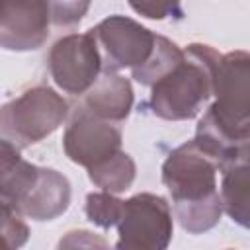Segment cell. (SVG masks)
Returning a JSON list of instances; mask_svg holds the SVG:
<instances>
[{"label": "cell", "instance_id": "1", "mask_svg": "<svg viewBox=\"0 0 250 250\" xmlns=\"http://www.w3.org/2000/svg\"><path fill=\"white\" fill-rule=\"evenodd\" d=\"M217 172V162L195 139L176 146L162 164V184L172 197L174 215L191 234L211 230L225 211Z\"/></svg>", "mask_w": 250, "mask_h": 250}, {"label": "cell", "instance_id": "2", "mask_svg": "<svg viewBox=\"0 0 250 250\" xmlns=\"http://www.w3.org/2000/svg\"><path fill=\"white\" fill-rule=\"evenodd\" d=\"M184 53V61L150 86V109L166 121L193 119L213 96V78L221 53L203 43H191Z\"/></svg>", "mask_w": 250, "mask_h": 250}, {"label": "cell", "instance_id": "3", "mask_svg": "<svg viewBox=\"0 0 250 250\" xmlns=\"http://www.w3.org/2000/svg\"><path fill=\"white\" fill-rule=\"evenodd\" d=\"M66 100L51 86L37 84L2 105V139H8L18 148H25L55 133L66 121Z\"/></svg>", "mask_w": 250, "mask_h": 250}, {"label": "cell", "instance_id": "4", "mask_svg": "<svg viewBox=\"0 0 250 250\" xmlns=\"http://www.w3.org/2000/svg\"><path fill=\"white\" fill-rule=\"evenodd\" d=\"M174 234L170 203L156 193H137L123 201L117 223V248L164 250Z\"/></svg>", "mask_w": 250, "mask_h": 250}, {"label": "cell", "instance_id": "5", "mask_svg": "<svg viewBox=\"0 0 250 250\" xmlns=\"http://www.w3.org/2000/svg\"><path fill=\"white\" fill-rule=\"evenodd\" d=\"M53 82L70 96H84L104 72L102 55L92 31L68 33L53 43L47 55Z\"/></svg>", "mask_w": 250, "mask_h": 250}, {"label": "cell", "instance_id": "6", "mask_svg": "<svg viewBox=\"0 0 250 250\" xmlns=\"http://www.w3.org/2000/svg\"><path fill=\"white\" fill-rule=\"evenodd\" d=\"M100 55L104 70L117 72L123 68H137L148 61L154 51L156 33L127 16H109L90 29Z\"/></svg>", "mask_w": 250, "mask_h": 250}, {"label": "cell", "instance_id": "7", "mask_svg": "<svg viewBox=\"0 0 250 250\" xmlns=\"http://www.w3.org/2000/svg\"><path fill=\"white\" fill-rule=\"evenodd\" d=\"M121 129L113 121L102 119L82 105L70 113L62 135L64 154L70 162L84 166L86 170L121 150Z\"/></svg>", "mask_w": 250, "mask_h": 250}, {"label": "cell", "instance_id": "8", "mask_svg": "<svg viewBox=\"0 0 250 250\" xmlns=\"http://www.w3.org/2000/svg\"><path fill=\"white\" fill-rule=\"evenodd\" d=\"M215 102L207 111L225 125L250 121V53L230 51L219 57L213 78Z\"/></svg>", "mask_w": 250, "mask_h": 250}, {"label": "cell", "instance_id": "9", "mask_svg": "<svg viewBox=\"0 0 250 250\" xmlns=\"http://www.w3.org/2000/svg\"><path fill=\"white\" fill-rule=\"evenodd\" d=\"M47 0H0V45L6 51H35L51 27Z\"/></svg>", "mask_w": 250, "mask_h": 250}, {"label": "cell", "instance_id": "10", "mask_svg": "<svg viewBox=\"0 0 250 250\" xmlns=\"http://www.w3.org/2000/svg\"><path fill=\"white\" fill-rule=\"evenodd\" d=\"M193 139L217 162L219 172L232 166L250 164V121L225 125L205 111L195 127Z\"/></svg>", "mask_w": 250, "mask_h": 250}, {"label": "cell", "instance_id": "11", "mask_svg": "<svg viewBox=\"0 0 250 250\" xmlns=\"http://www.w3.org/2000/svg\"><path fill=\"white\" fill-rule=\"evenodd\" d=\"M70 182L55 168L37 166L35 178L14 205L23 217L33 221H53L70 205Z\"/></svg>", "mask_w": 250, "mask_h": 250}, {"label": "cell", "instance_id": "12", "mask_svg": "<svg viewBox=\"0 0 250 250\" xmlns=\"http://www.w3.org/2000/svg\"><path fill=\"white\" fill-rule=\"evenodd\" d=\"M133 102L135 96L129 78L117 72L104 70L100 78L94 82V86L82 96L80 105L102 119L121 123L129 117Z\"/></svg>", "mask_w": 250, "mask_h": 250}, {"label": "cell", "instance_id": "13", "mask_svg": "<svg viewBox=\"0 0 250 250\" xmlns=\"http://www.w3.org/2000/svg\"><path fill=\"white\" fill-rule=\"evenodd\" d=\"M221 180V201L225 213L240 227L250 229V164L232 166Z\"/></svg>", "mask_w": 250, "mask_h": 250}, {"label": "cell", "instance_id": "14", "mask_svg": "<svg viewBox=\"0 0 250 250\" xmlns=\"http://www.w3.org/2000/svg\"><path fill=\"white\" fill-rule=\"evenodd\" d=\"M135 176H137L135 160L125 150H117L113 156L88 168L90 182L96 188L109 191V193H115V195L129 189L131 184L135 182Z\"/></svg>", "mask_w": 250, "mask_h": 250}, {"label": "cell", "instance_id": "15", "mask_svg": "<svg viewBox=\"0 0 250 250\" xmlns=\"http://www.w3.org/2000/svg\"><path fill=\"white\" fill-rule=\"evenodd\" d=\"M184 57H186L184 49H180L174 41H170L164 35H156V43H154L152 55L148 57V61L145 64L133 68L131 74L139 84L152 86L162 76H166L176 64H180L184 61Z\"/></svg>", "mask_w": 250, "mask_h": 250}, {"label": "cell", "instance_id": "16", "mask_svg": "<svg viewBox=\"0 0 250 250\" xmlns=\"http://www.w3.org/2000/svg\"><path fill=\"white\" fill-rule=\"evenodd\" d=\"M84 211H86L88 221L102 229L117 227L121 213H123V199H119V197H115V193H109L104 189L92 191L86 195Z\"/></svg>", "mask_w": 250, "mask_h": 250}, {"label": "cell", "instance_id": "17", "mask_svg": "<svg viewBox=\"0 0 250 250\" xmlns=\"http://www.w3.org/2000/svg\"><path fill=\"white\" fill-rule=\"evenodd\" d=\"M51 21L55 27H74L78 25L90 10L92 0H47Z\"/></svg>", "mask_w": 250, "mask_h": 250}, {"label": "cell", "instance_id": "18", "mask_svg": "<svg viewBox=\"0 0 250 250\" xmlns=\"http://www.w3.org/2000/svg\"><path fill=\"white\" fill-rule=\"evenodd\" d=\"M0 217H2V234L8 248L23 246L29 236V229L23 223V215L16 211L12 205L0 201Z\"/></svg>", "mask_w": 250, "mask_h": 250}, {"label": "cell", "instance_id": "19", "mask_svg": "<svg viewBox=\"0 0 250 250\" xmlns=\"http://www.w3.org/2000/svg\"><path fill=\"white\" fill-rule=\"evenodd\" d=\"M129 6L143 18L148 20H166L180 14L182 0H127Z\"/></svg>", "mask_w": 250, "mask_h": 250}, {"label": "cell", "instance_id": "20", "mask_svg": "<svg viewBox=\"0 0 250 250\" xmlns=\"http://www.w3.org/2000/svg\"><path fill=\"white\" fill-rule=\"evenodd\" d=\"M59 246H105V242L102 238H96L92 232L88 230H70L66 232V236L59 242Z\"/></svg>", "mask_w": 250, "mask_h": 250}]
</instances>
